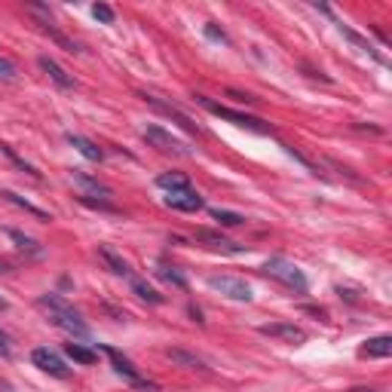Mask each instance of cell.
<instances>
[{"label": "cell", "mask_w": 392, "mask_h": 392, "mask_svg": "<svg viewBox=\"0 0 392 392\" xmlns=\"http://www.w3.org/2000/svg\"><path fill=\"white\" fill-rule=\"evenodd\" d=\"M166 205L169 209H178V212H199L205 203L194 187H184V190H172V194H166Z\"/></svg>", "instance_id": "9"}, {"label": "cell", "mask_w": 392, "mask_h": 392, "mask_svg": "<svg viewBox=\"0 0 392 392\" xmlns=\"http://www.w3.org/2000/svg\"><path fill=\"white\" fill-rule=\"evenodd\" d=\"M263 273L273 276V279H279L282 285H288V288L297 291V295H304L306 291V276L285 258H270L267 263H263Z\"/></svg>", "instance_id": "3"}, {"label": "cell", "mask_w": 392, "mask_h": 392, "mask_svg": "<svg viewBox=\"0 0 392 392\" xmlns=\"http://www.w3.org/2000/svg\"><path fill=\"white\" fill-rule=\"evenodd\" d=\"M156 184H160L162 190H169V194H172V190H184V187H190L187 178L178 175V172H162L160 178H156Z\"/></svg>", "instance_id": "24"}, {"label": "cell", "mask_w": 392, "mask_h": 392, "mask_svg": "<svg viewBox=\"0 0 392 392\" xmlns=\"http://www.w3.org/2000/svg\"><path fill=\"white\" fill-rule=\"evenodd\" d=\"M258 331L263 334V337H273V340H285V344H304L306 340V331L291 322H273V325H261Z\"/></svg>", "instance_id": "8"}, {"label": "cell", "mask_w": 392, "mask_h": 392, "mask_svg": "<svg viewBox=\"0 0 392 392\" xmlns=\"http://www.w3.org/2000/svg\"><path fill=\"white\" fill-rule=\"evenodd\" d=\"M141 98H144V102L151 104V108H156L160 113H166V117L178 120V123H181V126H184V129H187V132H199V126H196L194 120H190V117H187V113H184V111H178L175 104H166V102H160V98H156V95H141Z\"/></svg>", "instance_id": "13"}, {"label": "cell", "mask_w": 392, "mask_h": 392, "mask_svg": "<svg viewBox=\"0 0 392 392\" xmlns=\"http://www.w3.org/2000/svg\"><path fill=\"white\" fill-rule=\"evenodd\" d=\"M0 392H16V389H12L10 383H0Z\"/></svg>", "instance_id": "34"}, {"label": "cell", "mask_w": 392, "mask_h": 392, "mask_svg": "<svg viewBox=\"0 0 392 392\" xmlns=\"http://www.w3.org/2000/svg\"><path fill=\"white\" fill-rule=\"evenodd\" d=\"M37 65L44 68V74H49V80H53L59 89H74V86H77V83H74V77H71L68 71L62 68L55 59H49V55H40V59H37Z\"/></svg>", "instance_id": "12"}, {"label": "cell", "mask_w": 392, "mask_h": 392, "mask_svg": "<svg viewBox=\"0 0 392 392\" xmlns=\"http://www.w3.org/2000/svg\"><path fill=\"white\" fill-rule=\"evenodd\" d=\"M227 95H230L233 102H239V104H254V102H258V98H254V95H248V92H236V89H230V92H227Z\"/></svg>", "instance_id": "30"}, {"label": "cell", "mask_w": 392, "mask_h": 392, "mask_svg": "<svg viewBox=\"0 0 392 392\" xmlns=\"http://www.w3.org/2000/svg\"><path fill=\"white\" fill-rule=\"evenodd\" d=\"M362 355H371V359H386V355H392V337H389V334H380V337L368 340V344L362 346Z\"/></svg>", "instance_id": "18"}, {"label": "cell", "mask_w": 392, "mask_h": 392, "mask_svg": "<svg viewBox=\"0 0 392 392\" xmlns=\"http://www.w3.org/2000/svg\"><path fill=\"white\" fill-rule=\"evenodd\" d=\"M92 16H95L102 25H111L113 22V10H111L108 3H95V6H92Z\"/></svg>", "instance_id": "28"}, {"label": "cell", "mask_w": 392, "mask_h": 392, "mask_svg": "<svg viewBox=\"0 0 392 392\" xmlns=\"http://www.w3.org/2000/svg\"><path fill=\"white\" fill-rule=\"evenodd\" d=\"M28 10H31V12H37V16H40V28H44V31H46L49 37H53V40H55V44H59L62 49H68V53H80V49H77V44H74V40H68L65 34H62L59 28L53 25V19L46 16V10H44V6H40V3H31V6H28Z\"/></svg>", "instance_id": "11"}, {"label": "cell", "mask_w": 392, "mask_h": 392, "mask_svg": "<svg viewBox=\"0 0 392 392\" xmlns=\"http://www.w3.org/2000/svg\"><path fill=\"white\" fill-rule=\"evenodd\" d=\"M12 353V344H10V334L0 328V355H10Z\"/></svg>", "instance_id": "32"}, {"label": "cell", "mask_w": 392, "mask_h": 392, "mask_svg": "<svg viewBox=\"0 0 392 392\" xmlns=\"http://www.w3.org/2000/svg\"><path fill=\"white\" fill-rule=\"evenodd\" d=\"M102 349L108 353V359H111V365H113V371H117V374H123L129 383H135V386L153 389V383H151V380H144V377L138 374V368H135L132 362L126 359V355H120V349H113V346H102Z\"/></svg>", "instance_id": "7"}, {"label": "cell", "mask_w": 392, "mask_h": 392, "mask_svg": "<svg viewBox=\"0 0 392 392\" xmlns=\"http://www.w3.org/2000/svg\"><path fill=\"white\" fill-rule=\"evenodd\" d=\"M98 261L104 263V267L111 270V273H117V276H132V267H129V261L123 258V254H117L111 245H98Z\"/></svg>", "instance_id": "14"}, {"label": "cell", "mask_w": 392, "mask_h": 392, "mask_svg": "<svg viewBox=\"0 0 392 392\" xmlns=\"http://www.w3.org/2000/svg\"><path fill=\"white\" fill-rule=\"evenodd\" d=\"M6 270H10V267H6V261L0 258V273H6Z\"/></svg>", "instance_id": "35"}, {"label": "cell", "mask_w": 392, "mask_h": 392, "mask_svg": "<svg viewBox=\"0 0 392 392\" xmlns=\"http://www.w3.org/2000/svg\"><path fill=\"white\" fill-rule=\"evenodd\" d=\"M349 392H380V389H368V386H355V389H349Z\"/></svg>", "instance_id": "33"}, {"label": "cell", "mask_w": 392, "mask_h": 392, "mask_svg": "<svg viewBox=\"0 0 392 392\" xmlns=\"http://www.w3.org/2000/svg\"><path fill=\"white\" fill-rule=\"evenodd\" d=\"M166 359L172 362V365H181V368H190V371H203L205 362L196 359V355L184 353V349H166Z\"/></svg>", "instance_id": "19"}, {"label": "cell", "mask_w": 392, "mask_h": 392, "mask_svg": "<svg viewBox=\"0 0 392 392\" xmlns=\"http://www.w3.org/2000/svg\"><path fill=\"white\" fill-rule=\"evenodd\" d=\"M68 144L77 147V153L86 156L89 162H102V160H104V151H102V147H98L95 141L83 138V135H74V132H71V135H68Z\"/></svg>", "instance_id": "16"}, {"label": "cell", "mask_w": 392, "mask_h": 392, "mask_svg": "<svg viewBox=\"0 0 392 392\" xmlns=\"http://www.w3.org/2000/svg\"><path fill=\"white\" fill-rule=\"evenodd\" d=\"M144 141H147L151 147H156V151H162V153H172V156H194V151H190V147L184 144L181 138H175L172 132L160 129V126H147V129H144Z\"/></svg>", "instance_id": "4"}, {"label": "cell", "mask_w": 392, "mask_h": 392, "mask_svg": "<svg viewBox=\"0 0 392 392\" xmlns=\"http://www.w3.org/2000/svg\"><path fill=\"white\" fill-rule=\"evenodd\" d=\"M205 34H209L212 40H221V44H227V34L221 31V28H218L215 22H209V25H205Z\"/></svg>", "instance_id": "31"}, {"label": "cell", "mask_w": 392, "mask_h": 392, "mask_svg": "<svg viewBox=\"0 0 392 392\" xmlns=\"http://www.w3.org/2000/svg\"><path fill=\"white\" fill-rule=\"evenodd\" d=\"M6 236L16 242V248H22V252H28V254H44L40 242H37V239H31V236H25V233H19V230H6Z\"/></svg>", "instance_id": "22"}, {"label": "cell", "mask_w": 392, "mask_h": 392, "mask_svg": "<svg viewBox=\"0 0 392 392\" xmlns=\"http://www.w3.org/2000/svg\"><path fill=\"white\" fill-rule=\"evenodd\" d=\"M196 98V104H203L209 113H215V117L221 120H227V123H233V126H239V129H248V132H258V135H270L273 132V126L270 123H263V120L258 117H248V113H239V111H230V108H224V104H218V102H212V98H205V95H194Z\"/></svg>", "instance_id": "2"}, {"label": "cell", "mask_w": 392, "mask_h": 392, "mask_svg": "<svg viewBox=\"0 0 392 392\" xmlns=\"http://www.w3.org/2000/svg\"><path fill=\"white\" fill-rule=\"evenodd\" d=\"M16 65H12L10 59H3V55H0V80H16Z\"/></svg>", "instance_id": "29"}, {"label": "cell", "mask_w": 392, "mask_h": 392, "mask_svg": "<svg viewBox=\"0 0 392 392\" xmlns=\"http://www.w3.org/2000/svg\"><path fill=\"white\" fill-rule=\"evenodd\" d=\"M65 353H68L74 362H80V365H95V359H98V355L92 353V349L80 346V344H68V346H65Z\"/></svg>", "instance_id": "25"}, {"label": "cell", "mask_w": 392, "mask_h": 392, "mask_svg": "<svg viewBox=\"0 0 392 392\" xmlns=\"http://www.w3.org/2000/svg\"><path fill=\"white\" fill-rule=\"evenodd\" d=\"M0 151H3L6 156H10V160H12V162H16V166H19V169H22V172H25V175H31V178H40V172H37V169H34V166H31V162H25V160H22V156H19L16 151H12V147H10V144H0Z\"/></svg>", "instance_id": "27"}, {"label": "cell", "mask_w": 392, "mask_h": 392, "mask_svg": "<svg viewBox=\"0 0 392 392\" xmlns=\"http://www.w3.org/2000/svg\"><path fill=\"white\" fill-rule=\"evenodd\" d=\"M196 239L203 242V245L215 248V252H224V254H242V252H245V245H239V242L221 236V233H215V230H196Z\"/></svg>", "instance_id": "10"}, {"label": "cell", "mask_w": 392, "mask_h": 392, "mask_svg": "<svg viewBox=\"0 0 392 392\" xmlns=\"http://www.w3.org/2000/svg\"><path fill=\"white\" fill-rule=\"evenodd\" d=\"M0 310H6V301H3V297H0Z\"/></svg>", "instance_id": "36"}, {"label": "cell", "mask_w": 392, "mask_h": 392, "mask_svg": "<svg viewBox=\"0 0 392 392\" xmlns=\"http://www.w3.org/2000/svg\"><path fill=\"white\" fill-rule=\"evenodd\" d=\"M31 362L40 371H46L49 377H59V380H68V377H71V368L65 365V359H62L55 349H49V346H37V349H34Z\"/></svg>", "instance_id": "5"}, {"label": "cell", "mask_w": 392, "mask_h": 392, "mask_svg": "<svg viewBox=\"0 0 392 392\" xmlns=\"http://www.w3.org/2000/svg\"><path fill=\"white\" fill-rule=\"evenodd\" d=\"M71 178H74V184L83 190V196H102V199L111 196V187H104L98 178H89L86 172H80V169H74V175Z\"/></svg>", "instance_id": "15"}, {"label": "cell", "mask_w": 392, "mask_h": 392, "mask_svg": "<svg viewBox=\"0 0 392 392\" xmlns=\"http://www.w3.org/2000/svg\"><path fill=\"white\" fill-rule=\"evenodd\" d=\"M156 276H160L162 282H169V285H175V288H187V279H184V273L178 267H169V263H160L156 267Z\"/></svg>", "instance_id": "21"}, {"label": "cell", "mask_w": 392, "mask_h": 392, "mask_svg": "<svg viewBox=\"0 0 392 392\" xmlns=\"http://www.w3.org/2000/svg\"><path fill=\"white\" fill-rule=\"evenodd\" d=\"M212 218H215L221 227H239V224H245V218H242L239 212H227V209H212Z\"/></svg>", "instance_id": "26"}, {"label": "cell", "mask_w": 392, "mask_h": 392, "mask_svg": "<svg viewBox=\"0 0 392 392\" xmlns=\"http://www.w3.org/2000/svg\"><path fill=\"white\" fill-rule=\"evenodd\" d=\"M337 28H340V34H344V37L349 40V44H355V46H359V49H362V53H368V55H371V59H377V62H383V59H380V53H377V49H374V46H371V44H368V40H365V37H362V34H355V31H353V28H346V25H337Z\"/></svg>", "instance_id": "20"}, {"label": "cell", "mask_w": 392, "mask_h": 392, "mask_svg": "<svg viewBox=\"0 0 392 392\" xmlns=\"http://www.w3.org/2000/svg\"><path fill=\"white\" fill-rule=\"evenodd\" d=\"M132 291L141 297V301H147V304H162V301H166V297H162L156 288H151L144 279H132Z\"/></svg>", "instance_id": "23"}, {"label": "cell", "mask_w": 392, "mask_h": 392, "mask_svg": "<svg viewBox=\"0 0 392 392\" xmlns=\"http://www.w3.org/2000/svg\"><path fill=\"white\" fill-rule=\"evenodd\" d=\"M0 196L6 199V203H12V205H19L22 212H28V215H34V218H40V221H53V215L49 212H44V209H37L34 203H28L25 196H19V194H12V190H0Z\"/></svg>", "instance_id": "17"}, {"label": "cell", "mask_w": 392, "mask_h": 392, "mask_svg": "<svg viewBox=\"0 0 392 392\" xmlns=\"http://www.w3.org/2000/svg\"><path fill=\"white\" fill-rule=\"evenodd\" d=\"M37 306L49 312L53 325H59L62 331L74 334V337H89V325L83 322V316L65 301V297H59V295H40L37 297Z\"/></svg>", "instance_id": "1"}, {"label": "cell", "mask_w": 392, "mask_h": 392, "mask_svg": "<svg viewBox=\"0 0 392 392\" xmlns=\"http://www.w3.org/2000/svg\"><path fill=\"white\" fill-rule=\"evenodd\" d=\"M209 285L215 291H221L224 297H230V301H239V304L252 301V288H248L242 279H236V276H212Z\"/></svg>", "instance_id": "6"}]
</instances>
